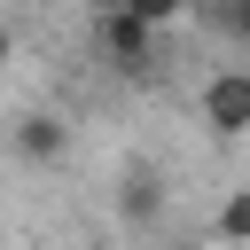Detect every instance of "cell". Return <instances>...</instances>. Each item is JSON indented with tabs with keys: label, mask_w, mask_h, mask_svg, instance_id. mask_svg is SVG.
Here are the masks:
<instances>
[{
	"label": "cell",
	"mask_w": 250,
	"mask_h": 250,
	"mask_svg": "<svg viewBox=\"0 0 250 250\" xmlns=\"http://www.w3.org/2000/svg\"><path fill=\"white\" fill-rule=\"evenodd\" d=\"M195 109H203V125H211L219 141H242V133H250V70H242V62H234V70H211L203 94H195Z\"/></svg>",
	"instance_id": "obj_1"
},
{
	"label": "cell",
	"mask_w": 250,
	"mask_h": 250,
	"mask_svg": "<svg viewBox=\"0 0 250 250\" xmlns=\"http://www.w3.org/2000/svg\"><path fill=\"white\" fill-rule=\"evenodd\" d=\"M102 55H109L125 78H148V70L164 62V39H156V31H141L133 16H117V8H109V16H102Z\"/></svg>",
	"instance_id": "obj_2"
},
{
	"label": "cell",
	"mask_w": 250,
	"mask_h": 250,
	"mask_svg": "<svg viewBox=\"0 0 250 250\" xmlns=\"http://www.w3.org/2000/svg\"><path fill=\"white\" fill-rule=\"evenodd\" d=\"M117 219H125L133 234L164 219V172H156V164H125V172H117Z\"/></svg>",
	"instance_id": "obj_3"
},
{
	"label": "cell",
	"mask_w": 250,
	"mask_h": 250,
	"mask_svg": "<svg viewBox=\"0 0 250 250\" xmlns=\"http://www.w3.org/2000/svg\"><path fill=\"white\" fill-rule=\"evenodd\" d=\"M16 156H23V164H62V156H70V125H62L55 109H23V117H16Z\"/></svg>",
	"instance_id": "obj_4"
},
{
	"label": "cell",
	"mask_w": 250,
	"mask_h": 250,
	"mask_svg": "<svg viewBox=\"0 0 250 250\" xmlns=\"http://www.w3.org/2000/svg\"><path fill=\"white\" fill-rule=\"evenodd\" d=\"M188 8H195L211 31H227L234 47H250V0H188Z\"/></svg>",
	"instance_id": "obj_5"
},
{
	"label": "cell",
	"mask_w": 250,
	"mask_h": 250,
	"mask_svg": "<svg viewBox=\"0 0 250 250\" xmlns=\"http://www.w3.org/2000/svg\"><path fill=\"white\" fill-rule=\"evenodd\" d=\"M117 16H133L141 31H156V39H164V31L188 16V0H117Z\"/></svg>",
	"instance_id": "obj_6"
},
{
	"label": "cell",
	"mask_w": 250,
	"mask_h": 250,
	"mask_svg": "<svg viewBox=\"0 0 250 250\" xmlns=\"http://www.w3.org/2000/svg\"><path fill=\"white\" fill-rule=\"evenodd\" d=\"M211 227H219V242H234V250H250V188H234V195L219 203V219H211Z\"/></svg>",
	"instance_id": "obj_7"
},
{
	"label": "cell",
	"mask_w": 250,
	"mask_h": 250,
	"mask_svg": "<svg viewBox=\"0 0 250 250\" xmlns=\"http://www.w3.org/2000/svg\"><path fill=\"white\" fill-rule=\"evenodd\" d=\"M8 55H16V31H8V23H0V70H8Z\"/></svg>",
	"instance_id": "obj_8"
},
{
	"label": "cell",
	"mask_w": 250,
	"mask_h": 250,
	"mask_svg": "<svg viewBox=\"0 0 250 250\" xmlns=\"http://www.w3.org/2000/svg\"><path fill=\"white\" fill-rule=\"evenodd\" d=\"M109 8H117V0H94V16H109Z\"/></svg>",
	"instance_id": "obj_9"
},
{
	"label": "cell",
	"mask_w": 250,
	"mask_h": 250,
	"mask_svg": "<svg viewBox=\"0 0 250 250\" xmlns=\"http://www.w3.org/2000/svg\"><path fill=\"white\" fill-rule=\"evenodd\" d=\"M180 250H188V242H180Z\"/></svg>",
	"instance_id": "obj_10"
}]
</instances>
